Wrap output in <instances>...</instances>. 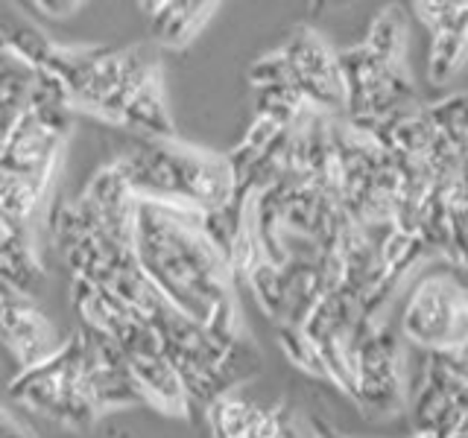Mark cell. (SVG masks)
Instances as JSON below:
<instances>
[{"label": "cell", "instance_id": "cell-1", "mask_svg": "<svg viewBox=\"0 0 468 438\" xmlns=\"http://www.w3.org/2000/svg\"><path fill=\"white\" fill-rule=\"evenodd\" d=\"M410 342L431 350H457L468 342V298L448 275L424 277L404 307Z\"/></svg>", "mask_w": 468, "mask_h": 438}, {"label": "cell", "instance_id": "cell-2", "mask_svg": "<svg viewBox=\"0 0 468 438\" xmlns=\"http://www.w3.org/2000/svg\"><path fill=\"white\" fill-rule=\"evenodd\" d=\"M431 36H433L431 79L445 82L453 77V70H457L463 65V58L468 56V4L451 24H445L442 29H436Z\"/></svg>", "mask_w": 468, "mask_h": 438}, {"label": "cell", "instance_id": "cell-3", "mask_svg": "<svg viewBox=\"0 0 468 438\" xmlns=\"http://www.w3.org/2000/svg\"><path fill=\"white\" fill-rule=\"evenodd\" d=\"M165 9L167 12L158 15V36L165 38L167 44H185L199 29V24L208 18L211 6H202V4H173V6H165Z\"/></svg>", "mask_w": 468, "mask_h": 438}]
</instances>
